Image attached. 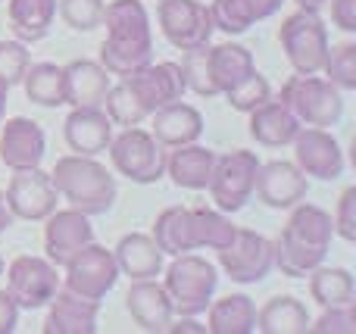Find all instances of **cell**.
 Here are the masks:
<instances>
[{"label":"cell","mask_w":356,"mask_h":334,"mask_svg":"<svg viewBox=\"0 0 356 334\" xmlns=\"http://www.w3.org/2000/svg\"><path fill=\"white\" fill-rule=\"evenodd\" d=\"M225 97H228V106H232V110L250 112V110H257L259 103H266V100L272 97V87H269V81H266V75L253 72L244 85H238L234 91H228Z\"/></svg>","instance_id":"obj_37"},{"label":"cell","mask_w":356,"mask_h":334,"mask_svg":"<svg viewBox=\"0 0 356 334\" xmlns=\"http://www.w3.org/2000/svg\"><path fill=\"white\" fill-rule=\"evenodd\" d=\"M257 328L263 334H307L309 312L297 297H272L257 312Z\"/></svg>","instance_id":"obj_32"},{"label":"cell","mask_w":356,"mask_h":334,"mask_svg":"<svg viewBox=\"0 0 356 334\" xmlns=\"http://www.w3.org/2000/svg\"><path fill=\"white\" fill-rule=\"evenodd\" d=\"M44 153H47V137H44L41 125L25 116L6 119L3 131H0V160H3V166H10L13 172L38 169Z\"/></svg>","instance_id":"obj_19"},{"label":"cell","mask_w":356,"mask_h":334,"mask_svg":"<svg viewBox=\"0 0 356 334\" xmlns=\"http://www.w3.org/2000/svg\"><path fill=\"white\" fill-rule=\"evenodd\" d=\"M0 275H3V256H0Z\"/></svg>","instance_id":"obj_46"},{"label":"cell","mask_w":356,"mask_h":334,"mask_svg":"<svg viewBox=\"0 0 356 334\" xmlns=\"http://www.w3.org/2000/svg\"><path fill=\"white\" fill-rule=\"evenodd\" d=\"M216 150H207L200 144H181L172 147V153L166 156V175L175 181L178 187L188 191H203L209 185V175L216 169Z\"/></svg>","instance_id":"obj_26"},{"label":"cell","mask_w":356,"mask_h":334,"mask_svg":"<svg viewBox=\"0 0 356 334\" xmlns=\"http://www.w3.org/2000/svg\"><path fill=\"white\" fill-rule=\"evenodd\" d=\"M66 75V103L72 110H104L113 75L94 60H72L63 66Z\"/></svg>","instance_id":"obj_21"},{"label":"cell","mask_w":356,"mask_h":334,"mask_svg":"<svg viewBox=\"0 0 356 334\" xmlns=\"http://www.w3.org/2000/svg\"><path fill=\"white\" fill-rule=\"evenodd\" d=\"M300 131L297 116L282 103V100H266L257 110H250V137L263 147H284Z\"/></svg>","instance_id":"obj_27"},{"label":"cell","mask_w":356,"mask_h":334,"mask_svg":"<svg viewBox=\"0 0 356 334\" xmlns=\"http://www.w3.org/2000/svg\"><path fill=\"white\" fill-rule=\"evenodd\" d=\"M284 0H213L209 3V16L213 25L225 35H244L253 22L275 16L282 10Z\"/></svg>","instance_id":"obj_29"},{"label":"cell","mask_w":356,"mask_h":334,"mask_svg":"<svg viewBox=\"0 0 356 334\" xmlns=\"http://www.w3.org/2000/svg\"><path fill=\"white\" fill-rule=\"evenodd\" d=\"M19 325V306L6 291H0V334H13Z\"/></svg>","instance_id":"obj_42"},{"label":"cell","mask_w":356,"mask_h":334,"mask_svg":"<svg viewBox=\"0 0 356 334\" xmlns=\"http://www.w3.org/2000/svg\"><path fill=\"white\" fill-rule=\"evenodd\" d=\"M291 210L294 212H291L282 237L272 244L275 247V266L288 278H307L316 266L325 262L328 247H332L334 222L322 206L313 203H297Z\"/></svg>","instance_id":"obj_3"},{"label":"cell","mask_w":356,"mask_h":334,"mask_svg":"<svg viewBox=\"0 0 356 334\" xmlns=\"http://www.w3.org/2000/svg\"><path fill=\"white\" fill-rule=\"evenodd\" d=\"M3 194L6 203H10V212L16 219H25V222H44L60 203V194H56L50 175L41 172V166L16 172Z\"/></svg>","instance_id":"obj_16"},{"label":"cell","mask_w":356,"mask_h":334,"mask_svg":"<svg viewBox=\"0 0 356 334\" xmlns=\"http://www.w3.org/2000/svg\"><path fill=\"white\" fill-rule=\"evenodd\" d=\"M63 135L72 153L79 156H97L110 147L113 141V122L104 110H72L63 122Z\"/></svg>","instance_id":"obj_22"},{"label":"cell","mask_w":356,"mask_h":334,"mask_svg":"<svg viewBox=\"0 0 356 334\" xmlns=\"http://www.w3.org/2000/svg\"><path fill=\"white\" fill-rule=\"evenodd\" d=\"M60 291V272L44 256H16L6 272V294L19 310H41Z\"/></svg>","instance_id":"obj_13"},{"label":"cell","mask_w":356,"mask_h":334,"mask_svg":"<svg viewBox=\"0 0 356 334\" xmlns=\"http://www.w3.org/2000/svg\"><path fill=\"white\" fill-rule=\"evenodd\" d=\"M6 16L16 41L38 44L50 35V25L56 19V0H10Z\"/></svg>","instance_id":"obj_30"},{"label":"cell","mask_w":356,"mask_h":334,"mask_svg":"<svg viewBox=\"0 0 356 334\" xmlns=\"http://www.w3.org/2000/svg\"><path fill=\"white\" fill-rule=\"evenodd\" d=\"M116 256L119 275H129L131 281L141 278H156L163 272V250L156 247V241L150 235H125L113 250Z\"/></svg>","instance_id":"obj_28"},{"label":"cell","mask_w":356,"mask_h":334,"mask_svg":"<svg viewBox=\"0 0 356 334\" xmlns=\"http://www.w3.org/2000/svg\"><path fill=\"white\" fill-rule=\"evenodd\" d=\"M184 91H188V81H184L181 62H147L125 75L119 85H110L104 106L113 125L131 128L150 119L160 106L181 100Z\"/></svg>","instance_id":"obj_1"},{"label":"cell","mask_w":356,"mask_h":334,"mask_svg":"<svg viewBox=\"0 0 356 334\" xmlns=\"http://www.w3.org/2000/svg\"><path fill=\"white\" fill-rule=\"evenodd\" d=\"M166 294L172 303L175 316H200L207 312V306L213 303V294L219 287V275L216 266L203 256L194 253H178L172 266L166 269Z\"/></svg>","instance_id":"obj_6"},{"label":"cell","mask_w":356,"mask_h":334,"mask_svg":"<svg viewBox=\"0 0 356 334\" xmlns=\"http://www.w3.org/2000/svg\"><path fill=\"white\" fill-rule=\"evenodd\" d=\"M322 72L328 75V81H332L338 91H356V44L344 41V44H338V47H328Z\"/></svg>","instance_id":"obj_35"},{"label":"cell","mask_w":356,"mask_h":334,"mask_svg":"<svg viewBox=\"0 0 356 334\" xmlns=\"http://www.w3.org/2000/svg\"><path fill=\"white\" fill-rule=\"evenodd\" d=\"M219 266L238 285H257L275 266V247L266 235H257L250 228H238L234 237L219 247Z\"/></svg>","instance_id":"obj_11"},{"label":"cell","mask_w":356,"mask_h":334,"mask_svg":"<svg viewBox=\"0 0 356 334\" xmlns=\"http://www.w3.org/2000/svg\"><path fill=\"white\" fill-rule=\"evenodd\" d=\"M13 222H16V216L10 212V203H6V194L0 191V235H3V231L10 228Z\"/></svg>","instance_id":"obj_43"},{"label":"cell","mask_w":356,"mask_h":334,"mask_svg":"<svg viewBox=\"0 0 356 334\" xmlns=\"http://www.w3.org/2000/svg\"><path fill=\"white\" fill-rule=\"evenodd\" d=\"M156 19L166 35V41L178 50H194L209 44L216 25L209 16V6L200 0H160Z\"/></svg>","instance_id":"obj_14"},{"label":"cell","mask_w":356,"mask_h":334,"mask_svg":"<svg viewBox=\"0 0 356 334\" xmlns=\"http://www.w3.org/2000/svg\"><path fill=\"white\" fill-rule=\"evenodd\" d=\"M116 281H119L116 256H113V250L100 247L94 241L66 266V291L81 300H91V303H100L116 287Z\"/></svg>","instance_id":"obj_12"},{"label":"cell","mask_w":356,"mask_h":334,"mask_svg":"<svg viewBox=\"0 0 356 334\" xmlns=\"http://www.w3.org/2000/svg\"><path fill=\"white\" fill-rule=\"evenodd\" d=\"M207 66H209V78H213L216 94H228L238 85H244L257 66H253V53L241 44H216L209 47L207 44Z\"/></svg>","instance_id":"obj_24"},{"label":"cell","mask_w":356,"mask_h":334,"mask_svg":"<svg viewBox=\"0 0 356 334\" xmlns=\"http://www.w3.org/2000/svg\"><path fill=\"white\" fill-rule=\"evenodd\" d=\"M291 144H294L297 169L303 175H313L319 181H334L344 175V150L325 128H313V125L300 128Z\"/></svg>","instance_id":"obj_17"},{"label":"cell","mask_w":356,"mask_h":334,"mask_svg":"<svg viewBox=\"0 0 356 334\" xmlns=\"http://www.w3.org/2000/svg\"><path fill=\"white\" fill-rule=\"evenodd\" d=\"M332 22L341 31L353 35L356 31V0H332Z\"/></svg>","instance_id":"obj_41"},{"label":"cell","mask_w":356,"mask_h":334,"mask_svg":"<svg viewBox=\"0 0 356 334\" xmlns=\"http://www.w3.org/2000/svg\"><path fill=\"white\" fill-rule=\"evenodd\" d=\"M94 241V225L91 216L79 210H54L47 216V228H44V250L47 260L56 269H66L88 244Z\"/></svg>","instance_id":"obj_15"},{"label":"cell","mask_w":356,"mask_h":334,"mask_svg":"<svg viewBox=\"0 0 356 334\" xmlns=\"http://www.w3.org/2000/svg\"><path fill=\"white\" fill-rule=\"evenodd\" d=\"M154 131L150 135L163 144V147H181V144H194L203 135V116L191 103H166L154 112Z\"/></svg>","instance_id":"obj_25"},{"label":"cell","mask_w":356,"mask_h":334,"mask_svg":"<svg viewBox=\"0 0 356 334\" xmlns=\"http://www.w3.org/2000/svg\"><path fill=\"white\" fill-rule=\"evenodd\" d=\"M106 37L100 44V66L110 75H131L154 60V31L141 0H113L104 6Z\"/></svg>","instance_id":"obj_2"},{"label":"cell","mask_w":356,"mask_h":334,"mask_svg":"<svg viewBox=\"0 0 356 334\" xmlns=\"http://www.w3.org/2000/svg\"><path fill=\"white\" fill-rule=\"evenodd\" d=\"M334 235L344 237V241H356V187H347L338 200V210H334Z\"/></svg>","instance_id":"obj_40"},{"label":"cell","mask_w":356,"mask_h":334,"mask_svg":"<svg viewBox=\"0 0 356 334\" xmlns=\"http://www.w3.org/2000/svg\"><path fill=\"white\" fill-rule=\"evenodd\" d=\"M31 66V53L22 41H0V78L6 85H19L25 69Z\"/></svg>","instance_id":"obj_38"},{"label":"cell","mask_w":356,"mask_h":334,"mask_svg":"<svg viewBox=\"0 0 356 334\" xmlns=\"http://www.w3.org/2000/svg\"><path fill=\"white\" fill-rule=\"evenodd\" d=\"M104 0H60L56 10L72 31H94L104 25Z\"/></svg>","instance_id":"obj_36"},{"label":"cell","mask_w":356,"mask_h":334,"mask_svg":"<svg viewBox=\"0 0 356 334\" xmlns=\"http://www.w3.org/2000/svg\"><path fill=\"white\" fill-rule=\"evenodd\" d=\"M259 169V156L250 150H232L216 156V169L209 175V197L219 212H241L253 197V178Z\"/></svg>","instance_id":"obj_10"},{"label":"cell","mask_w":356,"mask_h":334,"mask_svg":"<svg viewBox=\"0 0 356 334\" xmlns=\"http://www.w3.org/2000/svg\"><path fill=\"white\" fill-rule=\"evenodd\" d=\"M313 334H356V310L353 303L328 306L319 316V322H309Z\"/></svg>","instance_id":"obj_39"},{"label":"cell","mask_w":356,"mask_h":334,"mask_svg":"<svg viewBox=\"0 0 356 334\" xmlns=\"http://www.w3.org/2000/svg\"><path fill=\"white\" fill-rule=\"evenodd\" d=\"M297 3H300V10H316V12H319L328 0H297Z\"/></svg>","instance_id":"obj_45"},{"label":"cell","mask_w":356,"mask_h":334,"mask_svg":"<svg viewBox=\"0 0 356 334\" xmlns=\"http://www.w3.org/2000/svg\"><path fill=\"white\" fill-rule=\"evenodd\" d=\"M282 100L297 122H307L313 128H334L344 119V97L328 78H316V75H294L284 81Z\"/></svg>","instance_id":"obj_7"},{"label":"cell","mask_w":356,"mask_h":334,"mask_svg":"<svg viewBox=\"0 0 356 334\" xmlns=\"http://www.w3.org/2000/svg\"><path fill=\"white\" fill-rule=\"evenodd\" d=\"M307 191L309 181L297 169V162H284V160L259 162L257 178H253V194L269 210H291V206H297L307 197Z\"/></svg>","instance_id":"obj_18"},{"label":"cell","mask_w":356,"mask_h":334,"mask_svg":"<svg viewBox=\"0 0 356 334\" xmlns=\"http://www.w3.org/2000/svg\"><path fill=\"white\" fill-rule=\"evenodd\" d=\"M25 97L38 106H63L66 103V75L56 62H35L22 75Z\"/></svg>","instance_id":"obj_33"},{"label":"cell","mask_w":356,"mask_h":334,"mask_svg":"<svg viewBox=\"0 0 356 334\" xmlns=\"http://www.w3.org/2000/svg\"><path fill=\"white\" fill-rule=\"evenodd\" d=\"M309 297L319 306H344L353 303L356 297V281L347 269H328V266H316L309 272Z\"/></svg>","instance_id":"obj_34"},{"label":"cell","mask_w":356,"mask_h":334,"mask_svg":"<svg viewBox=\"0 0 356 334\" xmlns=\"http://www.w3.org/2000/svg\"><path fill=\"white\" fill-rule=\"evenodd\" d=\"M56 194L85 216H106L116 203V178L94 156H63L50 172Z\"/></svg>","instance_id":"obj_5"},{"label":"cell","mask_w":356,"mask_h":334,"mask_svg":"<svg viewBox=\"0 0 356 334\" xmlns=\"http://www.w3.org/2000/svg\"><path fill=\"white\" fill-rule=\"evenodd\" d=\"M207 331L213 334H250L257 331V303L247 294H228L207 306Z\"/></svg>","instance_id":"obj_31"},{"label":"cell","mask_w":356,"mask_h":334,"mask_svg":"<svg viewBox=\"0 0 356 334\" xmlns=\"http://www.w3.org/2000/svg\"><path fill=\"white\" fill-rule=\"evenodd\" d=\"M125 310L135 319L138 328L154 331V334L169 331V325H172V319H175L166 287L156 285L154 278H141L129 287V294H125Z\"/></svg>","instance_id":"obj_20"},{"label":"cell","mask_w":356,"mask_h":334,"mask_svg":"<svg viewBox=\"0 0 356 334\" xmlns=\"http://www.w3.org/2000/svg\"><path fill=\"white\" fill-rule=\"evenodd\" d=\"M238 225L219 210H207V206H169L156 216L154 222V241L163 250V256L191 253V250H219L234 237Z\"/></svg>","instance_id":"obj_4"},{"label":"cell","mask_w":356,"mask_h":334,"mask_svg":"<svg viewBox=\"0 0 356 334\" xmlns=\"http://www.w3.org/2000/svg\"><path fill=\"white\" fill-rule=\"evenodd\" d=\"M278 41L297 75L322 72V62L328 56V28L316 10H300L284 19L278 28Z\"/></svg>","instance_id":"obj_9"},{"label":"cell","mask_w":356,"mask_h":334,"mask_svg":"<svg viewBox=\"0 0 356 334\" xmlns=\"http://www.w3.org/2000/svg\"><path fill=\"white\" fill-rule=\"evenodd\" d=\"M106 150H110L113 169L122 178L135 181V185H156L166 175V150H163V144L150 131L138 128V125L116 135Z\"/></svg>","instance_id":"obj_8"},{"label":"cell","mask_w":356,"mask_h":334,"mask_svg":"<svg viewBox=\"0 0 356 334\" xmlns=\"http://www.w3.org/2000/svg\"><path fill=\"white\" fill-rule=\"evenodd\" d=\"M47 319H44V334H94L97 331V312L100 303L81 300L75 294H54Z\"/></svg>","instance_id":"obj_23"},{"label":"cell","mask_w":356,"mask_h":334,"mask_svg":"<svg viewBox=\"0 0 356 334\" xmlns=\"http://www.w3.org/2000/svg\"><path fill=\"white\" fill-rule=\"evenodd\" d=\"M6 100H10V85L0 78V122H3V116H6Z\"/></svg>","instance_id":"obj_44"}]
</instances>
